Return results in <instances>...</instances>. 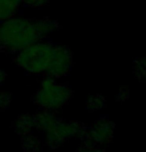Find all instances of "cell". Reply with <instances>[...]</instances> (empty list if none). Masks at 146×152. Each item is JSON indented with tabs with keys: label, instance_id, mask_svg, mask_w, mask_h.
I'll use <instances>...</instances> for the list:
<instances>
[{
	"label": "cell",
	"instance_id": "cell-1",
	"mask_svg": "<svg viewBox=\"0 0 146 152\" xmlns=\"http://www.w3.org/2000/svg\"><path fill=\"white\" fill-rule=\"evenodd\" d=\"M39 41L33 20L12 16L0 24V52L18 53Z\"/></svg>",
	"mask_w": 146,
	"mask_h": 152
},
{
	"label": "cell",
	"instance_id": "cell-2",
	"mask_svg": "<svg viewBox=\"0 0 146 152\" xmlns=\"http://www.w3.org/2000/svg\"><path fill=\"white\" fill-rule=\"evenodd\" d=\"M54 44L39 41L18 52L14 59L17 67L28 74H45L51 58Z\"/></svg>",
	"mask_w": 146,
	"mask_h": 152
},
{
	"label": "cell",
	"instance_id": "cell-3",
	"mask_svg": "<svg viewBox=\"0 0 146 152\" xmlns=\"http://www.w3.org/2000/svg\"><path fill=\"white\" fill-rule=\"evenodd\" d=\"M73 96V91L67 86L57 84L55 79L46 77L42 80L41 86L34 96V102L46 110H58Z\"/></svg>",
	"mask_w": 146,
	"mask_h": 152
},
{
	"label": "cell",
	"instance_id": "cell-4",
	"mask_svg": "<svg viewBox=\"0 0 146 152\" xmlns=\"http://www.w3.org/2000/svg\"><path fill=\"white\" fill-rule=\"evenodd\" d=\"M87 128L79 122H62L58 120L57 123L46 131V140L52 147H59L63 142L70 138H82L85 134Z\"/></svg>",
	"mask_w": 146,
	"mask_h": 152
},
{
	"label": "cell",
	"instance_id": "cell-5",
	"mask_svg": "<svg viewBox=\"0 0 146 152\" xmlns=\"http://www.w3.org/2000/svg\"><path fill=\"white\" fill-rule=\"evenodd\" d=\"M72 51L67 46L54 44L51 58L45 75L52 79H60L69 73L72 65Z\"/></svg>",
	"mask_w": 146,
	"mask_h": 152
},
{
	"label": "cell",
	"instance_id": "cell-6",
	"mask_svg": "<svg viewBox=\"0 0 146 152\" xmlns=\"http://www.w3.org/2000/svg\"><path fill=\"white\" fill-rule=\"evenodd\" d=\"M114 123L108 120H99L90 129H87L85 135L91 137L96 144H105L112 137Z\"/></svg>",
	"mask_w": 146,
	"mask_h": 152
},
{
	"label": "cell",
	"instance_id": "cell-7",
	"mask_svg": "<svg viewBox=\"0 0 146 152\" xmlns=\"http://www.w3.org/2000/svg\"><path fill=\"white\" fill-rule=\"evenodd\" d=\"M33 23L37 34L42 40L58 28V22L56 20L50 18H41L33 20Z\"/></svg>",
	"mask_w": 146,
	"mask_h": 152
},
{
	"label": "cell",
	"instance_id": "cell-8",
	"mask_svg": "<svg viewBox=\"0 0 146 152\" xmlns=\"http://www.w3.org/2000/svg\"><path fill=\"white\" fill-rule=\"evenodd\" d=\"M34 119H35V127L43 130L44 132L52 128L59 120L51 110H46L38 113L34 116Z\"/></svg>",
	"mask_w": 146,
	"mask_h": 152
},
{
	"label": "cell",
	"instance_id": "cell-9",
	"mask_svg": "<svg viewBox=\"0 0 146 152\" xmlns=\"http://www.w3.org/2000/svg\"><path fill=\"white\" fill-rule=\"evenodd\" d=\"M20 4L21 0H0V22L12 17Z\"/></svg>",
	"mask_w": 146,
	"mask_h": 152
},
{
	"label": "cell",
	"instance_id": "cell-10",
	"mask_svg": "<svg viewBox=\"0 0 146 152\" xmlns=\"http://www.w3.org/2000/svg\"><path fill=\"white\" fill-rule=\"evenodd\" d=\"M34 127H35V119H34V116L30 114L20 116L15 122L16 131L23 136L29 134Z\"/></svg>",
	"mask_w": 146,
	"mask_h": 152
},
{
	"label": "cell",
	"instance_id": "cell-11",
	"mask_svg": "<svg viewBox=\"0 0 146 152\" xmlns=\"http://www.w3.org/2000/svg\"><path fill=\"white\" fill-rule=\"evenodd\" d=\"M23 147L26 152H38L41 149V142L37 139L36 136L31 134L24 135L23 138Z\"/></svg>",
	"mask_w": 146,
	"mask_h": 152
},
{
	"label": "cell",
	"instance_id": "cell-12",
	"mask_svg": "<svg viewBox=\"0 0 146 152\" xmlns=\"http://www.w3.org/2000/svg\"><path fill=\"white\" fill-rule=\"evenodd\" d=\"M105 100L101 96H91L88 100V107L93 110H99L104 107Z\"/></svg>",
	"mask_w": 146,
	"mask_h": 152
},
{
	"label": "cell",
	"instance_id": "cell-13",
	"mask_svg": "<svg viewBox=\"0 0 146 152\" xmlns=\"http://www.w3.org/2000/svg\"><path fill=\"white\" fill-rule=\"evenodd\" d=\"M135 70H136V76H138L140 79L146 80V56L142 57V58H140L137 61Z\"/></svg>",
	"mask_w": 146,
	"mask_h": 152
},
{
	"label": "cell",
	"instance_id": "cell-14",
	"mask_svg": "<svg viewBox=\"0 0 146 152\" xmlns=\"http://www.w3.org/2000/svg\"><path fill=\"white\" fill-rule=\"evenodd\" d=\"M11 104V96L6 91H0V111L6 110Z\"/></svg>",
	"mask_w": 146,
	"mask_h": 152
},
{
	"label": "cell",
	"instance_id": "cell-15",
	"mask_svg": "<svg viewBox=\"0 0 146 152\" xmlns=\"http://www.w3.org/2000/svg\"><path fill=\"white\" fill-rule=\"evenodd\" d=\"M50 0H21V3L27 5V6L37 8V7H42L45 6L49 3Z\"/></svg>",
	"mask_w": 146,
	"mask_h": 152
},
{
	"label": "cell",
	"instance_id": "cell-16",
	"mask_svg": "<svg viewBox=\"0 0 146 152\" xmlns=\"http://www.w3.org/2000/svg\"><path fill=\"white\" fill-rule=\"evenodd\" d=\"M81 152H105L104 149H97L96 147L93 148H85V147H82L81 148Z\"/></svg>",
	"mask_w": 146,
	"mask_h": 152
},
{
	"label": "cell",
	"instance_id": "cell-17",
	"mask_svg": "<svg viewBox=\"0 0 146 152\" xmlns=\"http://www.w3.org/2000/svg\"><path fill=\"white\" fill-rule=\"evenodd\" d=\"M6 77H7V74L5 73L3 70H0V85H1L2 83L5 81Z\"/></svg>",
	"mask_w": 146,
	"mask_h": 152
}]
</instances>
